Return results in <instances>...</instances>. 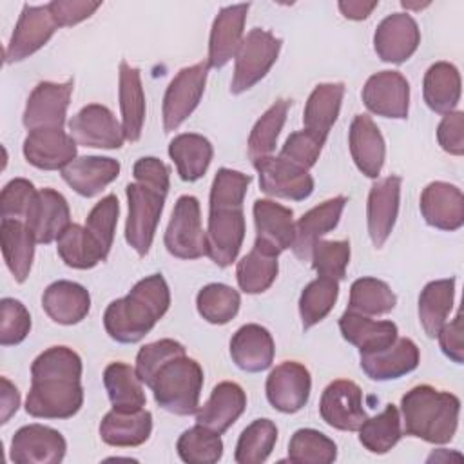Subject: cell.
Listing matches in <instances>:
<instances>
[{"instance_id": "obj_1", "label": "cell", "mask_w": 464, "mask_h": 464, "mask_svg": "<svg viewBox=\"0 0 464 464\" xmlns=\"http://www.w3.org/2000/svg\"><path fill=\"white\" fill-rule=\"evenodd\" d=\"M82 359L67 346H51L31 364L25 411L36 419H69L83 404Z\"/></svg>"}, {"instance_id": "obj_2", "label": "cell", "mask_w": 464, "mask_h": 464, "mask_svg": "<svg viewBox=\"0 0 464 464\" xmlns=\"http://www.w3.org/2000/svg\"><path fill=\"white\" fill-rule=\"evenodd\" d=\"M170 304L169 285L161 274L140 279L130 292L112 301L103 314L107 334L123 344L141 341L167 314Z\"/></svg>"}, {"instance_id": "obj_3", "label": "cell", "mask_w": 464, "mask_h": 464, "mask_svg": "<svg viewBox=\"0 0 464 464\" xmlns=\"http://www.w3.org/2000/svg\"><path fill=\"white\" fill-rule=\"evenodd\" d=\"M401 411L406 435L431 444H446L457 431L460 401L450 392L420 384L402 395Z\"/></svg>"}, {"instance_id": "obj_4", "label": "cell", "mask_w": 464, "mask_h": 464, "mask_svg": "<svg viewBox=\"0 0 464 464\" xmlns=\"http://www.w3.org/2000/svg\"><path fill=\"white\" fill-rule=\"evenodd\" d=\"M149 388L163 410L176 415H192L199 408L203 370L198 361L181 353L158 370Z\"/></svg>"}, {"instance_id": "obj_5", "label": "cell", "mask_w": 464, "mask_h": 464, "mask_svg": "<svg viewBox=\"0 0 464 464\" xmlns=\"http://www.w3.org/2000/svg\"><path fill=\"white\" fill-rule=\"evenodd\" d=\"M279 49L281 40L276 38L270 31L256 27L246 33L234 56L236 65L230 91L234 94H241L252 89L272 69L279 56Z\"/></svg>"}, {"instance_id": "obj_6", "label": "cell", "mask_w": 464, "mask_h": 464, "mask_svg": "<svg viewBox=\"0 0 464 464\" xmlns=\"http://www.w3.org/2000/svg\"><path fill=\"white\" fill-rule=\"evenodd\" d=\"M165 246L170 256L179 259H198L207 254L199 201L194 196L178 198L165 230Z\"/></svg>"}, {"instance_id": "obj_7", "label": "cell", "mask_w": 464, "mask_h": 464, "mask_svg": "<svg viewBox=\"0 0 464 464\" xmlns=\"http://www.w3.org/2000/svg\"><path fill=\"white\" fill-rule=\"evenodd\" d=\"M125 192L129 199L125 239L140 256H145L150 250L156 227L163 212L165 196L145 188L140 183H129Z\"/></svg>"}, {"instance_id": "obj_8", "label": "cell", "mask_w": 464, "mask_h": 464, "mask_svg": "<svg viewBox=\"0 0 464 464\" xmlns=\"http://www.w3.org/2000/svg\"><path fill=\"white\" fill-rule=\"evenodd\" d=\"M208 74V63L183 67L169 83L163 96V129L176 130L198 107Z\"/></svg>"}, {"instance_id": "obj_9", "label": "cell", "mask_w": 464, "mask_h": 464, "mask_svg": "<svg viewBox=\"0 0 464 464\" xmlns=\"http://www.w3.org/2000/svg\"><path fill=\"white\" fill-rule=\"evenodd\" d=\"M69 134L78 145L94 149H120L125 141L121 123L114 118L111 109L100 103L80 109L69 120Z\"/></svg>"}, {"instance_id": "obj_10", "label": "cell", "mask_w": 464, "mask_h": 464, "mask_svg": "<svg viewBox=\"0 0 464 464\" xmlns=\"http://www.w3.org/2000/svg\"><path fill=\"white\" fill-rule=\"evenodd\" d=\"M259 174V187L265 194L292 201H303L314 192V178L308 170L279 158L266 156L254 161Z\"/></svg>"}, {"instance_id": "obj_11", "label": "cell", "mask_w": 464, "mask_h": 464, "mask_svg": "<svg viewBox=\"0 0 464 464\" xmlns=\"http://www.w3.org/2000/svg\"><path fill=\"white\" fill-rule=\"evenodd\" d=\"M319 413L328 426L341 431H359L368 419L362 410V392L348 379H337L324 388Z\"/></svg>"}, {"instance_id": "obj_12", "label": "cell", "mask_w": 464, "mask_h": 464, "mask_svg": "<svg viewBox=\"0 0 464 464\" xmlns=\"http://www.w3.org/2000/svg\"><path fill=\"white\" fill-rule=\"evenodd\" d=\"M207 256L221 268L232 265L245 239L243 208H214L205 232Z\"/></svg>"}, {"instance_id": "obj_13", "label": "cell", "mask_w": 464, "mask_h": 464, "mask_svg": "<svg viewBox=\"0 0 464 464\" xmlns=\"http://www.w3.org/2000/svg\"><path fill=\"white\" fill-rule=\"evenodd\" d=\"M65 450L67 442L60 431L44 424H29L14 433L9 459L16 464H58Z\"/></svg>"}, {"instance_id": "obj_14", "label": "cell", "mask_w": 464, "mask_h": 464, "mask_svg": "<svg viewBox=\"0 0 464 464\" xmlns=\"http://www.w3.org/2000/svg\"><path fill=\"white\" fill-rule=\"evenodd\" d=\"M56 27L47 5H24L5 49V62H22L42 49L51 40Z\"/></svg>"}, {"instance_id": "obj_15", "label": "cell", "mask_w": 464, "mask_h": 464, "mask_svg": "<svg viewBox=\"0 0 464 464\" xmlns=\"http://www.w3.org/2000/svg\"><path fill=\"white\" fill-rule=\"evenodd\" d=\"M252 212L256 223V248L279 256L292 246L295 234L292 208L272 199H256Z\"/></svg>"}, {"instance_id": "obj_16", "label": "cell", "mask_w": 464, "mask_h": 464, "mask_svg": "<svg viewBox=\"0 0 464 464\" xmlns=\"http://www.w3.org/2000/svg\"><path fill=\"white\" fill-rule=\"evenodd\" d=\"M366 109L377 116L404 120L410 107V85L399 71L372 74L362 87Z\"/></svg>"}, {"instance_id": "obj_17", "label": "cell", "mask_w": 464, "mask_h": 464, "mask_svg": "<svg viewBox=\"0 0 464 464\" xmlns=\"http://www.w3.org/2000/svg\"><path fill=\"white\" fill-rule=\"evenodd\" d=\"M310 372L295 361L277 364L266 377V399L281 413L299 411L310 397Z\"/></svg>"}, {"instance_id": "obj_18", "label": "cell", "mask_w": 464, "mask_h": 464, "mask_svg": "<svg viewBox=\"0 0 464 464\" xmlns=\"http://www.w3.org/2000/svg\"><path fill=\"white\" fill-rule=\"evenodd\" d=\"M72 94V80L63 83L40 82L27 98L24 111V125L29 130L42 127H58L65 123V112Z\"/></svg>"}, {"instance_id": "obj_19", "label": "cell", "mask_w": 464, "mask_h": 464, "mask_svg": "<svg viewBox=\"0 0 464 464\" xmlns=\"http://www.w3.org/2000/svg\"><path fill=\"white\" fill-rule=\"evenodd\" d=\"M25 160L42 170H62L76 156V141L58 127H42L29 130L24 140Z\"/></svg>"}, {"instance_id": "obj_20", "label": "cell", "mask_w": 464, "mask_h": 464, "mask_svg": "<svg viewBox=\"0 0 464 464\" xmlns=\"http://www.w3.org/2000/svg\"><path fill=\"white\" fill-rule=\"evenodd\" d=\"M420 44L417 22L408 13H393L386 16L375 29L373 47L382 62L402 63Z\"/></svg>"}, {"instance_id": "obj_21", "label": "cell", "mask_w": 464, "mask_h": 464, "mask_svg": "<svg viewBox=\"0 0 464 464\" xmlns=\"http://www.w3.org/2000/svg\"><path fill=\"white\" fill-rule=\"evenodd\" d=\"M25 227L36 243H51L71 225V210L67 199L54 188L36 192L25 216Z\"/></svg>"}, {"instance_id": "obj_22", "label": "cell", "mask_w": 464, "mask_h": 464, "mask_svg": "<svg viewBox=\"0 0 464 464\" xmlns=\"http://www.w3.org/2000/svg\"><path fill=\"white\" fill-rule=\"evenodd\" d=\"M401 183L399 176H388L372 185L366 205V221L368 234L372 243L381 248L388 236L393 230L397 214H399V198H401Z\"/></svg>"}, {"instance_id": "obj_23", "label": "cell", "mask_w": 464, "mask_h": 464, "mask_svg": "<svg viewBox=\"0 0 464 464\" xmlns=\"http://www.w3.org/2000/svg\"><path fill=\"white\" fill-rule=\"evenodd\" d=\"M420 212L430 227L439 230H459L464 225L462 190L446 181H433L420 194Z\"/></svg>"}, {"instance_id": "obj_24", "label": "cell", "mask_w": 464, "mask_h": 464, "mask_svg": "<svg viewBox=\"0 0 464 464\" xmlns=\"http://www.w3.org/2000/svg\"><path fill=\"white\" fill-rule=\"evenodd\" d=\"M344 205L346 198L335 196L301 216V219L295 223V234L292 243V250L301 261H310L312 250L321 236L328 234L337 227Z\"/></svg>"}, {"instance_id": "obj_25", "label": "cell", "mask_w": 464, "mask_h": 464, "mask_svg": "<svg viewBox=\"0 0 464 464\" xmlns=\"http://www.w3.org/2000/svg\"><path fill=\"white\" fill-rule=\"evenodd\" d=\"M248 4H234L223 7L214 18L208 40V67L219 69L236 56L243 40V27L248 13Z\"/></svg>"}, {"instance_id": "obj_26", "label": "cell", "mask_w": 464, "mask_h": 464, "mask_svg": "<svg viewBox=\"0 0 464 464\" xmlns=\"http://www.w3.org/2000/svg\"><path fill=\"white\" fill-rule=\"evenodd\" d=\"M419 348L408 337H397L388 348L373 353H361V368L373 381L399 379L419 366Z\"/></svg>"}, {"instance_id": "obj_27", "label": "cell", "mask_w": 464, "mask_h": 464, "mask_svg": "<svg viewBox=\"0 0 464 464\" xmlns=\"http://www.w3.org/2000/svg\"><path fill=\"white\" fill-rule=\"evenodd\" d=\"M274 353V339L261 324H243L230 339V357L243 372L257 373L270 368Z\"/></svg>"}, {"instance_id": "obj_28", "label": "cell", "mask_w": 464, "mask_h": 464, "mask_svg": "<svg viewBox=\"0 0 464 464\" xmlns=\"http://www.w3.org/2000/svg\"><path fill=\"white\" fill-rule=\"evenodd\" d=\"M245 408L246 395L243 388L236 382L223 381L214 386L208 401L198 408L196 422L221 435L241 417Z\"/></svg>"}, {"instance_id": "obj_29", "label": "cell", "mask_w": 464, "mask_h": 464, "mask_svg": "<svg viewBox=\"0 0 464 464\" xmlns=\"http://www.w3.org/2000/svg\"><path fill=\"white\" fill-rule=\"evenodd\" d=\"M120 174V163L112 158L82 156L62 169L63 181L80 196L92 198L100 194Z\"/></svg>"}, {"instance_id": "obj_30", "label": "cell", "mask_w": 464, "mask_h": 464, "mask_svg": "<svg viewBox=\"0 0 464 464\" xmlns=\"http://www.w3.org/2000/svg\"><path fill=\"white\" fill-rule=\"evenodd\" d=\"M45 314L58 324H76L87 317L91 310V295L85 286L74 281H54L42 295Z\"/></svg>"}, {"instance_id": "obj_31", "label": "cell", "mask_w": 464, "mask_h": 464, "mask_svg": "<svg viewBox=\"0 0 464 464\" xmlns=\"http://www.w3.org/2000/svg\"><path fill=\"white\" fill-rule=\"evenodd\" d=\"M350 152L357 169L366 178H377L384 163V140L379 127L366 114H357L350 125Z\"/></svg>"}, {"instance_id": "obj_32", "label": "cell", "mask_w": 464, "mask_h": 464, "mask_svg": "<svg viewBox=\"0 0 464 464\" xmlns=\"http://www.w3.org/2000/svg\"><path fill=\"white\" fill-rule=\"evenodd\" d=\"M343 337L359 348L361 353H373L388 348L397 339V324L392 321H373L368 315L346 310L339 319Z\"/></svg>"}, {"instance_id": "obj_33", "label": "cell", "mask_w": 464, "mask_h": 464, "mask_svg": "<svg viewBox=\"0 0 464 464\" xmlns=\"http://www.w3.org/2000/svg\"><path fill=\"white\" fill-rule=\"evenodd\" d=\"M152 431V415L141 408L136 411L111 410L100 422V437L116 448H134L143 444Z\"/></svg>"}, {"instance_id": "obj_34", "label": "cell", "mask_w": 464, "mask_h": 464, "mask_svg": "<svg viewBox=\"0 0 464 464\" xmlns=\"http://www.w3.org/2000/svg\"><path fill=\"white\" fill-rule=\"evenodd\" d=\"M120 109L121 127L127 141H138L145 121V94L141 87L140 71L130 67L125 60L120 62Z\"/></svg>"}, {"instance_id": "obj_35", "label": "cell", "mask_w": 464, "mask_h": 464, "mask_svg": "<svg viewBox=\"0 0 464 464\" xmlns=\"http://www.w3.org/2000/svg\"><path fill=\"white\" fill-rule=\"evenodd\" d=\"M343 96L344 85L341 82L315 85V89L310 92L306 100L303 112L304 130L326 141V136L339 116Z\"/></svg>"}, {"instance_id": "obj_36", "label": "cell", "mask_w": 464, "mask_h": 464, "mask_svg": "<svg viewBox=\"0 0 464 464\" xmlns=\"http://www.w3.org/2000/svg\"><path fill=\"white\" fill-rule=\"evenodd\" d=\"M0 241L4 261L13 274L16 283H24L31 272L34 257V237L18 219H2L0 223Z\"/></svg>"}, {"instance_id": "obj_37", "label": "cell", "mask_w": 464, "mask_h": 464, "mask_svg": "<svg viewBox=\"0 0 464 464\" xmlns=\"http://www.w3.org/2000/svg\"><path fill=\"white\" fill-rule=\"evenodd\" d=\"M426 105L437 114L451 112L460 100V74L450 62L430 65L422 82Z\"/></svg>"}, {"instance_id": "obj_38", "label": "cell", "mask_w": 464, "mask_h": 464, "mask_svg": "<svg viewBox=\"0 0 464 464\" xmlns=\"http://www.w3.org/2000/svg\"><path fill=\"white\" fill-rule=\"evenodd\" d=\"M212 154L214 150L210 141L201 134L185 132L169 143V156L176 163L178 174L183 181L199 179L207 172Z\"/></svg>"}, {"instance_id": "obj_39", "label": "cell", "mask_w": 464, "mask_h": 464, "mask_svg": "<svg viewBox=\"0 0 464 464\" xmlns=\"http://www.w3.org/2000/svg\"><path fill=\"white\" fill-rule=\"evenodd\" d=\"M455 279H437L428 283L419 295V321L428 337H437L453 308Z\"/></svg>"}, {"instance_id": "obj_40", "label": "cell", "mask_w": 464, "mask_h": 464, "mask_svg": "<svg viewBox=\"0 0 464 464\" xmlns=\"http://www.w3.org/2000/svg\"><path fill=\"white\" fill-rule=\"evenodd\" d=\"M103 384L118 411H136L145 406V393L136 370L125 362H111L103 372Z\"/></svg>"}, {"instance_id": "obj_41", "label": "cell", "mask_w": 464, "mask_h": 464, "mask_svg": "<svg viewBox=\"0 0 464 464\" xmlns=\"http://www.w3.org/2000/svg\"><path fill=\"white\" fill-rule=\"evenodd\" d=\"M56 250L62 261L78 270H87L96 266L100 261H105V254L91 237L85 227L71 223L56 239Z\"/></svg>"}, {"instance_id": "obj_42", "label": "cell", "mask_w": 464, "mask_h": 464, "mask_svg": "<svg viewBox=\"0 0 464 464\" xmlns=\"http://www.w3.org/2000/svg\"><path fill=\"white\" fill-rule=\"evenodd\" d=\"M402 437L401 415L395 404H386V408L362 422L359 428V442L372 453H388Z\"/></svg>"}, {"instance_id": "obj_43", "label": "cell", "mask_w": 464, "mask_h": 464, "mask_svg": "<svg viewBox=\"0 0 464 464\" xmlns=\"http://www.w3.org/2000/svg\"><path fill=\"white\" fill-rule=\"evenodd\" d=\"M288 107L290 100L281 98L274 102L252 127L248 136V158L252 160V163L261 158L272 156L277 143V136L285 125Z\"/></svg>"}, {"instance_id": "obj_44", "label": "cell", "mask_w": 464, "mask_h": 464, "mask_svg": "<svg viewBox=\"0 0 464 464\" xmlns=\"http://www.w3.org/2000/svg\"><path fill=\"white\" fill-rule=\"evenodd\" d=\"M277 270V256L254 246L236 266L237 285L246 294H261L272 286Z\"/></svg>"}, {"instance_id": "obj_45", "label": "cell", "mask_w": 464, "mask_h": 464, "mask_svg": "<svg viewBox=\"0 0 464 464\" xmlns=\"http://www.w3.org/2000/svg\"><path fill=\"white\" fill-rule=\"evenodd\" d=\"M277 440V428L270 419H256L239 435L234 460L237 464L265 462Z\"/></svg>"}, {"instance_id": "obj_46", "label": "cell", "mask_w": 464, "mask_h": 464, "mask_svg": "<svg viewBox=\"0 0 464 464\" xmlns=\"http://www.w3.org/2000/svg\"><path fill=\"white\" fill-rule=\"evenodd\" d=\"M397 297L392 288L377 277H359L350 286L348 310L362 315H382L395 308Z\"/></svg>"}, {"instance_id": "obj_47", "label": "cell", "mask_w": 464, "mask_h": 464, "mask_svg": "<svg viewBox=\"0 0 464 464\" xmlns=\"http://www.w3.org/2000/svg\"><path fill=\"white\" fill-rule=\"evenodd\" d=\"M239 292L223 283H210L198 292L196 306L199 315L212 324H227L239 312Z\"/></svg>"}, {"instance_id": "obj_48", "label": "cell", "mask_w": 464, "mask_h": 464, "mask_svg": "<svg viewBox=\"0 0 464 464\" xmlns=\"http://www.w3.org/2000/svg\"><path fill=\"white\" fill-rule=\"evenodd\" d=\"M339 295V281L328 277H317L310 281L299 297V314L303 328L308 330L323 321L334 308Z\"/></svg>"}, {"instance_id": "obj_49", "label": "cell", "mask_w": 464, "mask_h": 464, "mask_svg": "<svg viewBox=\"0 0 464 464\" xmlns=\"http://www.w3.org/2000/svg\"><path fill=\"white\" fill-rule=\"evenodd\" d=\"M178 455L188 464H214L223 455V440L219 433L196 424L181 433L176 444Z\"/></svg>"}, {"instance_id": "obj_50", "label": "cell", "mask_w": 464, "mask_h": 464, "mask_svg": "<svg viewBox=\"0 0 464 464\" xmlns=\"http://www.w3.org/2000/svg\"><path fill=\"white\" fill-rule=\"evenodd\" d=\"M337 457V446L324 433L301 428L288 444V460L295 464H330Z\"/></svg>"}, {"instance_id": "obj_51", "label": "cell", "mask_w": 464, "mask_h": 464, "mask_svg": "<svg viewBox=\"0 0 464 464\" xmlns=\"http://www.w3.org/2000/svg\"><path fill=\"white\" fill-rule=\"evenodd\" d=\"M252 178L239 170L219 169L210 187V210L214 208H243V199Z\"/></svg>"}, {"instance_id": "obj_52", "label": "cell", "mask_w": 464, "mask_h": 464, "mask_svg": "<svg viewBox=\"0 0 464 464\" xmlns=\"http://www.w3.org/2000/svg\"><path fill=\"white\" fill-rule=\"evenodd\" d=\"M118 214H120L118 198L114 194H109V196L102 198L92 207V210L89 212V216L85 219L87 232L96 241V245L102 248L105 257L109 256V250L112 246L114 228H116V223H118Z\"/></svg>"}, {"instance_id": "obj_53", "label": "cell", "mask_w": 464, "mask_h": 464, "mask_svg": "<svg viewBox=\"0 0 464 464\" xmlns=\"http://www.w3.org/2000/svg\"><path fill=\"white\" fill-rule=\"evenodd\" d=\"M312 266L319 277L341 281L350 263V243L348 241H317L312 250Z\"/></svg>"}, {"instance_id": "obj_54", "label": "cell", "mask_w": 464, "mask_h": 464, "mask_svg": "<svg viewBox=\"0 0 464 464\" xmlns=\"http://www.w3.org/2000/svg\"><path fill=\"white\" fill-rule=\"evenodd\" d=\"M185 353V348L181 343L174 341V339H160L156 343L145 344L143 348H140L138 355H136V375L140 377V381L145 386H150L154 375L158 373V370L170 361L176 355Z\"/></svg>"}, {"instance_id": "obj_55", "label": "cell", "mask_w": 464, "mask_h": 464, "mask_svg": "<svg viewBox=\"0 0 464 464\" xmlns=\"http://www.w3.org/2000/svg\"><path fill=\"white\" fill-rule=\"evenodd\" d=\"M31 330V315L27 308L13 297L0 301V344H20Z\"/></svg>"}, {"instance_id": "obj_56", "label": "cell", "mask_w": 464, "mask_h": 464, "mask_svg": "<svg viewBox=\"0 0 464 464\" xmlns=\"http://www.w3.org/2000/svg\"><path fill=\"white\" fill-rule=\"evenodd\" d=\"M36 188L29 179L14 178L11 179L0 194V216L2 219L25 221L31 203L36 196Z\"/></svg>"}, {"instance_id": "obj_57", "label": "cell", "mask_w": 464, "mask_h": 464, "mask_svg": "<svg viewBox=\"0 0 464 464\" xmlns=\"http://www.w3.org/2000/svg\"><path fill=\"white\" fill-rule=\"evenodd\" d=\"M323 145H324V140H321L315 134L303 129V130L292 132L286 138V141L279 152V158L308 170L315 165Z\"/></svg>"}, {"instance_id": "obj_58", "label": "cell", "mask_w": 464, "mask_h": 464, "mask_svg": "<svg viewBox=\"0 0 464 464\" xmlns=\"http://www.w3.org/2000/svg\"><path fill=\"white\" fill-rule=\"evenodd\" d=\"M132 174H134V179L136 183H140L141 187L145 188H150L161 196H167L169 192V167L158 160V158H140L134 167H132Z\"/></svg>"}, {"instance_id": "obj_59", "label": "cell", "mask_w": 464, "mask_h": 464, "mask_svg": "<svg viewBox=\"0 0 464 464\" xmlns=\"http://www.w3.org/2000/svg\"><path fill=\"white\" fill-rule=\"evenodd\" d=\"M100 5L102 2L89 0H54L47 4V9L58 27H69L89 18Z\"/></svg>"}, {"instance_id": "obj_60", "label": "cell", "mask_w": 464, "mask_h": 464, "mask_svg": "<svg viewBox=\"0 0 464 464\" xmlns=\"http://www.w3.org/2000/svg\"><path fill=\"white\" fill-rule=\"evenodd\" d=\"M439 145L453 156L464 154V114L460 111H451L444 114L437 127Z\"/></svg>"}, {"instance_id": "obj_61", "label": "cell", "mask_w": 464, "mask_h": 464, "mask_svg": "<svg viewBox=\"0 0 464 464\" xmlns=\"http://www.w3.org/2000/svg\"><path fill=\"white\" fill-rule=\"evenodd\" d=\"M464 330H462V315L457 314L450 324H444L437 334L440 348L446 357L453 362L462 364L464 361Z\"/></svg>"}, {"instance_id": "obj_62", "label": "cell", "mask_w": 464, "mask_h": 464, "mask_svg": "<svg viewBox=\"0 0 464 464\" xmlns=\"http://www.w3.org/2000/svg\"><path fill=\"white\" fill-rule=\"evenodd\" d=\"M2 382V404H0V422L5 424L18 410L20 406V393L16 390V386L7 379V377H2L0 379Z\"/></svg>"}, {"instance_id": "obj_63", "label": "cell", "mask_w": 464, "mask_h": 464, "mask_svg": "<svg viewBox=\"0 0 464 464\" xmlns=\"http://www.w3.org/2000/svg\"><path fill=\"white\" fill-rule=\"evenodd\" d=\"M375 7H377V2H361V0L339 2L341 13L344 14V18H350V20H364V18H368Z\"/></svg>"}]
</instances>
